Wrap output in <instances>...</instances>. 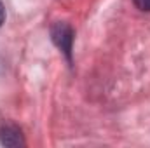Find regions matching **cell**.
I'll return each mask as SVG.
<instances>
[{
    "label": "cell",
    "mask_w": 150,
    "mask_h": 148,
    "mask_svg": "<svg viewBox=\"0 0 150 148\" xmlns=\"http://www.w3.org/2000/svg\"><path fill=\"white\" fill-rule=\"evenodd\" d=\"M0 141L5 147H23L25 145L21 131L14 125H4L0 129Z\"/></svg>",
    "instance_id": "obj_2"
},
{
    "label": "cell",
    "mask_w": 150,
    "mask_h": 148,
    "mask_svg": "<svg viewBox=\"0 0 150 148\" xmlns=\"http://www.w3.org/2000/svg\"><path fill=\"white\" fill-rule=\"evenodd\" d=\"M134 4H136V7H138V9L150 12V0H134Z\"/></svg>",
    "instance_id": "obj_3"
},
{
    "label": "cell",
    "mask_w": 150,
    "mask_h": 148,
    "mask_svg": "<svg viewBox=\"0 0 150 148\" xmlns=\"http://www.w3.org/2000/svg\"><path fill=\"white\" fill-rule=\"evenodd\" d=\"M4 19H5V9H4V4L0 2V26H2Z\"/></svg>",
    "instance_id": "obj_4"
},
{
    "label": "cell",
    "mask_w": 150,
    "mask_h": 148,
    "mask_svg": "<svg viewBox=\"0 0 150 148\" xmlns=\"http://www.w3.org/2000/svg\"><path fill=\"white\" fill-rule=\"evenodd\" d=\"M51 35H52V40L56 42V45L70 58V54H72V42H74L72 28L68 25H65V23H58L56 26H52Z\"/></svg>",
    "instance_id": "obj_1"
}]
</instances>
